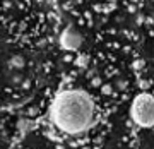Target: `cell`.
Segmentation results:
<instances>
[{"instance_id": "1", "label": "cell", "mask_w": 154, "mask_h": 149, "mask_svg": "<svg viewBox=\"0 0 154 149\" xmlns=\"http://www.w3.org/2000/svg\"><path fill=\"white\" fill-rule=\"evenodd\" d=\"M94 118V105L82 91H63L51 106V122L65 134L88 130Z\"/></svg>"}, {"instance_id": "2", "label": "cell", "mask_w": 154, "mask_h": 149, "mask_svg": "<svg viewBox=\"0 0 154 149\" xmlns=\"http://www.w3.org/2000/svg\"><path fill=\"white\" fill-rule=\"evenodd\" d=\"M132 120L139 127L149 129L154 125V98L151 94H139L130 106Z\"/></svg>"}, {"instance_id": "3", "label": "cell", "mask_w": 154, "mask_h": 149, "mask_svg": "<svg viewBox=\"0 0 154 149\" xmlns=\"http://www.w3.org/2000/svg\"><path fill=\"white\" fill-rule=\"evenodd\" d=\"M60 45L65 50H77L82 45V36L74 28H67L60 36Z\"/></svg>"}, {"instance_id": "4", "label": "cell", "mask_w": 154, "mask_h": 149, "mask_svg": "<svg viewBox=\"0 0 154 149\" xmlns=\"http://www.w3.org/2000/svg\"><path fill=\"white\" fill-rule=\"evenodd\" d=\"M9 65H11V69H22L24 67V58H22L21 55H12V58L9 60Z\"/></svg>"}]
</instances>
